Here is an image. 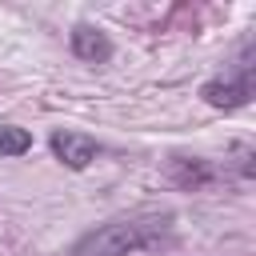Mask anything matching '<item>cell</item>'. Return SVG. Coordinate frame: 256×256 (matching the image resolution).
<instances>
[{"label":"cell","instance_id":"1","mask_svg":"<svg viewBox=\"0 0 256 256\" xmlns=\"http://www.w3.org/2000/svg\"><path fill=\"white\" fill-rule=\"evenodd\" d=\"M172 232V212H132L84 232L68 256H136Z\"/></svg>","mask_w":256,"mask_h":256},{"label":"cell","instance_id":"6","mask_svg":"<svg viewBox=\"0 0 256 256\" xmlns=\"http://www.w3.org/2000/svg\"><path fill=\"white\" fill-rule=\"evenodd\" d=\"M32 148V132L16 124H0V156H24Z\"/></svg>","mask_w":256,"mask_h":256},{"label":"cell","instance_id":"2","mask_svg":"<svg viewBox=\"0 0 256 256\" xmlns=\"http://www.w3.org/2000/svg\"><path fill=\"white\" fill-rule=\"evenodd\" d=\"M252 72H256V64H252V44H248V48L240 52V60H236V72L212 76V80L200 88V96H204L212 108H224V112L244 108V104L252 100Z\"/></svg>","mask_w":256,"mask_h":256},{"label":"cell","instance_id":"3","mask_svg":"<svg viewBox=\"0 0 256 256\" xmlns=\"http://www.w3.org/2000/svg\"><path fill=\"white\" fill-rule=\"evenodd\" d=\"M52 152H56V160L60 164H68L72 172H84L96 156H100V144L92 140V136H84V132H52Z\"/></svg>","mask_w":256,"mask_h":256},{"label":"cell","instance_id":"4","mask_svg":"<svg viewBox=\"0 0 256 256\" xmlns=\"http://www.w3.org/2000/svg\"><path fill=\"white\" fill-rule=\"evenodd\" d=\"M68 44H72V52H76L84 64H104V60L112 56V40H108L96 24H76L72 36H68Z\"/></svg>","mask_w":256,"mask_h":256},{"label":"cell","instance_id":"5","mask_svg":"<svg viewBox=\"0 0 256 256\" xmlns=\"http://www.w3.org/2000/svg\"><path fill=\"white\" fill-rule=\"evenodd\" d=\"M168 176L180 184V188H204L216 180V168L200 156H172L168 160Z\"/></svg>","mask_w":256,"mask_h":256}]
</instances>
